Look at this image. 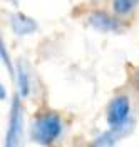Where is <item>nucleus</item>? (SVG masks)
Instances as JSON below:
<instances>
[{
	"label": "nucleus",
	"instance_id": "423d86ee",
	"mask_svg": "<svg viewBox=\"0 0 139 147\" xmlns=\"http://www.w3.org/2000/svg\"><path fill=\"white\" fill-rule=\"evenodd\" d=\"M15 77H17V87H19V95L20 97H27L28 92H30V79H28V74L25 65L20 62L17 65V70H15Z\"/></svg>",
	"mask_w": 139,
	"mask_h": 147
},
{
	"label": "nucleus",
	"instance_id": "0eeeda50",
	"mask_svg": "<svg viewBox=\"0 0 139 147\" xmlns=\"http://www.w3.org/2000/svg\"><path fill=\"white\" fill-rule=\"evenodd\" d=\"M139 0H112V10L117 15H127L136 9Z\"/></svg>",
	"mask_w": 139,
	"mask_h": 147
},
{
	"label": "nucleus",
	"instance_id": "f257e3e1",
	"mask_svg": "<svg viewBox=\"0 0 139 147\" xmlns=\"http://www.w3.org/2000/svg\"><path fill=\"white\" fill-rule=\"evenodd\" d=\"M62 129H64L62 119L54 112H45V114L37 115L35 120L32 122L30 134H32V139L37 144L49 146V144H54L57 139L60 137Z\"/></svg>",
	"mask_w": 139,
	"mask_h": 147
},
{
	"label": "nucleus",
	"instance_id": "20e7f679",
	"mask_svg": "<svg viewBox=\"0 0 139 147\" xmlns=\"http://www.w3.org/2000/svg\"><path fill=\"white\" fill-rule=\"evenodd\" d=\"M89 25L94 27L99 32H119L121 30V24L119 20H116L114 17H111L109 13L101 12V10H96L92 12L89 17H87Z\"/></svg>",
	"mask_w": 139,
	"mask_h": 147
},
{
	"label": "nucleus",
	"instance_id": "7ed1b4c3",
	"mask_svg": "<svg viewBox=\"0 0 139 147\" xmlns=\"http://www.w3.org/2000/svg\"><path fill=\"white\" fill-rule=\"evenodd\" d=\"M22 104H20V95L14 97L12 107H10V117H9V129H7V137H5V146L15 147L19 146L20 136H22Z\"/></svg>",
	"mask_w": 139,
	"mask_h": 147
},
{
	"label": "nucleus",
	"instance_id": "9d476101",
	"mask_svg": "<svg viewBox=\"0 0 139 147\" xmlns=\"http://www.w3.org/2000/svg\"><path fill=\"white\" fill-rule=\"evenodd\" d=\"M0 99H2V100L7 99V92H5V85H3V84H0Z\"/></svg>",
	"mask_w": 139,
	"mask_h": 147
},
{
	"label": "nucleus",
	"instance_id": "1a4fd4ad",
	"mask_svg": "<svg viewBox=\"0 0 139 147\" xmlns=\"http://www.w3.org/2000/svg\"><path fill=\"white\" fill-rule=\"evenodd\" d=\"M0 55H2V62H3L5 67L9 69V72L12 74V75H15V69H14L12 62H10V57H9V54H7V49H5V45H3V42L0 44Z\"/></svg>",
	"mask_w": 139,
	"mask_h": 147
},
{
	"label": "nucleus",
	"instance_id": "6e6552de",
	"mask_svg": "<svg viewBox=\"0 0 139 147\" xmlns=\"http://www.w3.org/2000/svg\"><path fill=\"white\" fill-rule=\"evenodd\" d=\"M121 132H117V130H112V129H109L107 132H104V134H101L99 137L94 140V146H114L116 144V140L119 139Z\"/></svg>",
	"mask_w": 139,
	"mask_h": 147
},
{
	"label": "nucleus",
	"instance_id": "9b49d317",
	"mask_svg": "<svg viewBox=\"0 0 139 147\" xmlns=\"http://www.w3.org/2000/svg\"><path fill=\"white\" fill-rule=\"evenodd\" d=\"M134 84H136V87L139 89V69L134 72Z\"/></svg>",
	"mask_w": 139,
	"mask_h": 147
},
{
	"label": "nucleus",
	"instance_id": "39448f33",
	"mask_svg": "<svg viewBox=\"0 0 139 147\" xmlns=\"http://www.w3.org/2000/svg\"><path fill=\"white\" fill-rule=\"evenodd\" d=\"M10 27L17 35H30L37 30V22L22 12H15L10 15Z\"/></svg>",
	"mask_w": 139,
	"mask_h": 147
},
{
	"label": "nucleus",
	"instance_id": "f03ea898",
	"mask_svg": "<svg viewBox=\"0 0 139 147\" xmlns=\"http://www.w3.org/2000/svg\"><path fill=\"white\" fill-rule=\"evenodd\" d=\"M131 117V102L126 95H117L114 97L107 107V124L109 129L124 132L127 127V122Z\"/></svg>",
	"mask_w": 139,
	"mask_h": 147
}]
</instances>
